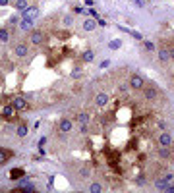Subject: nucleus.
I'll return each mask as SVG.
<instances>
[{
    "mask_svg": "<svg viewBox=\"0 0 174 193\" xmlns=\"http://www.w3.org/2000/svg\"><path fill=\"white\" fill-rule=\"evenodd\" d=\"M37 16H39V8H35V6H31V8H25V10H23V20H29V21H33Z\"/></svg>",
    "mask_w": 174,
    "mask_h": 193,
    "instance_id": "nucleus-1",
    "label": "nucleus"
},
{
    "mask_svg": "<svg viewBox=\"0 0 174 193\" xmlns=\"http://www.w3.org/2000/svg\"><path fill=\"white\" fill-rule=\"evenodd\" d=\"M170 143H172V137H170V133L163 131L161 135H159V145H161V147H170Z\"/></svg>",
    "mask_w": 174,
    "mask_h": 193,
    "instance_id": "nucleus-2",
    "label": "nucleus"
},
{
    "mask_svg": "<svg viewBox=\"0 0 174 193\" xmlns=\"http://www.w3.org/2000/svg\"><path fill=\"white\" fill-rule=\"evenodd\" d=\"M130 85L134 87V89H143V87H145L143 77H139V75H132V77H130Z\"/></svg>",
    "mask_w": 174,
    "mask_h": 193,
    "instance_id": "nucleus-3",
    "label": "nucleus"
},
{
    "mask_svg": "<svg viewBox=\"0 0 174 193\" xmlns=\"http://www.w3.org/2000/svg\"><path fill=\"white\" fill-rule=\"evenodd\" d=\"M159 60H161L163 64H166V62L172 60V58H170V50H168L166 47H163L161 50H159Z\"/></svg>",
    "mask_w": 174,
    "mask_h": 193,
    "instance_id": "nucleus-4",
    "label": "nucleus"
},
{
    "mask_svg": "<svg viewBox=\"0 0 174 193\" xmlns=\"http://www.w3.org/2000/svg\"><path fill=\"white\" fill-rule=\"evenodd\" d=\"M12 104H14V108H16V110H25L27 108V103H25L23 96H16Z\"/></svg>",
    "mask_w": 174,
    "mask_h": 193,
    "instance_id": "nucleus-5",
    "label": "nucleus"
},
{
    "mask_svg": "<svg viewBox=\"0 0 174 193\" xmlns=\"http://www.w3.org/2000/svg\"><path fill=\"white\" fill-rule=\"evenodd\" d=\"M143 95H145V99L153 100V99H157V89L155 87H143Z\"/></svg>",
    "mask_w": 174,
    "mask_h": 193,
    "instance_id": "nucleus-6",
    "label": "nucleus"
},
{
    "mask_svg": "<svg viewBox=\"0 0 174 193\" xmlns=\"http://www.w3.org/2000/svg\"><path fill=\"white\" fill-rule=\"evenodd\" d=\"M95 103H97V106H104V104L108 103V95L107 93H99L95 96Z\"/></svg>",
    "mask_w": 174,
    "mask_h": 193,
    "instance_id": "nucleus-7",
    "label": "nucleus"
},
{
    "mask_svg": "<svg viewBox=\"0 0 174 193\" xmlns=\"http://www.w3.org/2000/svg\"><path fill=\"white\" fill-rule=\"evenodd\" d=\"M97 21H95V20H85L83 21V29L85 31H95V29H97Z\"/></svg>",
    "mask_w": 174,
    "mask_h": 193,
    "instance_id": "nucleus-8",
    "label": "nucleus"
},
{
    "mask_svg": "<svg viewBox=\"0 0 174 193\" xmlns=\"http://www.w3.org/2000/svg\"><path fill=\"white\" fill-rule=\"evenodd\" d=\"M27 52H29V48H27L23 43L16 44V54H17V56H27Z\"/></svg>",
    "mask_w": 174,
    "mask_h": 193,
    "instance_id": "nucleus-9",
    "label": "nucleus"
},
{
    "mask_svg": "<svg viewBox=\"0 0 174 193\" xmlns=\"http://www.w3.org/2000/svg\"><path fill=\"white\" fill-rule=\"evenodd\" d=\"M58 127H60L62 133H68V131H72V122H70V120H62Z\"/></svg>",
    "mask_w": 174,
    "mask_h": 193,
    "instance_id": "nucleus-10",
    "label": "nucleus"
},
{
    "mask_svg": "<svg viewBox=\"0 0 174 193\" xmlns=\"http://www.w3.org/2000/svg\"><path fill=\"white\" fill-rule=\"evenodd\" d=\"M31 43H33V44H41V43H43V33L35 31V33L31 35Z\"/></svg>",
    "mask_w": 174,
    "mask_h": 193,
    "instance_id": "nucleus-11",
    "label": "nucleus"
},
{
    "mask_svg": "<svg viewBox=\"0 0 174 193\" xmlns=\"http://www.w3.org/2000/svg\"><path fill=\"white\" fill-rule=\"evenodd\" d=\"M31 27H33V21H29V20H21L20 21V29L21 31H29Z\"/></svg>",
    "mask_w": 174,
    "mask_h": 193,
    "instance_id": "nucleus-12",
    "label": "nucleus"
},
{
    "mask_svg": "<svg viewBox=\"0 0 174 193\" xmlns=\"http://www.w3.org/2000/svg\"><path fill=\"white\" fill-rule=\"evenodd\" d=\"M10 157H12V153H10V151L0 149V164H4V162H6V160L10 158Z\"/></svg>",
    "mask_w": 174,
    "mask_h": 193,
    "instance_id": "nucleus-13",
    "label": "nucleus"
},
{
    "mask_svg": "<svg viewBox=\"0 0 174 193\" xmlns=\"http://www.w3.org/2000/svg\"><path fill=\"white\" fill-rule=\"evenodd\" d=\"M155 187H157V189H164V191H166L168 189V182L166 180H157V182H155Z\"/></svg>",
    "mask_w": 174,
    "mask_h": 193,
    "instance_id": "nucleus-14",
    "label": "nucleus"
},
{
    "mask_svg": "<svg viewBox=\"0 0 174 193\" xmlns=\"http://www.w3.org/2000/svg\"><path fill=\"white\" fill-rule=\"evenodd\" d=\"M120 47H122V41H120V39H114V41L108 43V48H112V50H118Z\"/></svg>",
    "mask_w": 174,
    "mask_h": 193,
    "instance_id": "nucleus-15",
    "label": "nucleus"
},
{
    "mask_svg": "<svg viewBox=\"0 0 174 193\" xmlns=\"http://www.w3.org/2000/svg\"><path fill=\"white\" fill-rule=\"evenodd\" d=\"M2 112H4V116H6V118H12L14 112H16V108H14V104H12V106H4Z\"/></svg>",
    "mask_w": 174,
    "mask_h": 193,
    "instance_id": "nucleus-16",
    "label": "nucleus"
},
{
    "mask_svg": "<svg viewBox=\"0 0 174 193\" xmlns=\"http://www.w3.org/2000/svg\"><path fill=\"white\" fill-rule=\"evenodd\" d=\"M159 157H161V158H168V157H170L168 147H161V149H159Z\"/></svg>",
    "mask_w": 174,
    "mask_h": 193,
    "instance_id": "nucleus-17",
    "label": "nucleus"
},
{
    "mask_svg": "<svg viewBox=\"0 0 174 193\" xmlns=\"http://www.w3.org/2000/svg\"><path fill=\"white\" fill-rule=\"evenodd\" d=\"M21 176H23V170H21V168H16L14 172H10V178H12V180H17V178H21Z\"/></svg>",
    "mask_w": 174,
    "mask_h": 193,
    "instance_id": "nucleus-18",
    "label": "nucleus"
},
{
    "mask_svg": "<svg viewBox=\"0 0 174 193\" xmlns=\"http://www.w3.org/2000/svg\"><path fill=\"white\" fill-rule=\"evenodd\" d=\"M14 6H16L17 10H25V8H29V6H27V0H16Z\"/></svg>",
    "mask_w": 174,
    "mask_h": 193,
    "instance_id": "nucleus-19",
    "label": "nucleus"
},
{
    "mask_svg": "<svg viewBox=\"0 0 174 193\" xmlns=\"http://www.w3.org/2000/svg\"><path fill=\"white\" fill-rule=\"evenodd\" d=\"M27 131H29V130H27V126H23V124H21L20 127H17V135H20V137H25V135H27Z\"/></svg>",
    "mask_w": 174,
    "mask_h": 193,
    "instance_id": "nucleus-20",
    "label": "nucleus"
},
{
    "mask_svg": "<svg viewBox=\"0 0 174 193\" xmlns=\"http://www.w3.org/2000/svg\"><path fill=\"white\" fill-rule=\"evenodd\" d=\"M95 58V54H93V50H87V52H83V60L85 62H91Z\"/></svg>",
    "mask_w": 174,
    "mask_h": 193,
    "instance_id": "nucleus-21",
    "label": "nucleus"
},
{
    "mask_svg": "<svg viewBox=\"0 0 174 193\" xmlns=\"http://www.w3.org/2000/svg\"><path fill=\"white\" fill-rule=\"evenodd\" d=\"M77 122H79V124H83V126H85V124L89 122V116H87L85 112H83V114H79V116H77Z\"/></svg>",
    "mask_w": 174,
    "mask_h": 193,
    "instance_id": "nucleus-22",
    "label": "nucleus"
},
{
    "mask_svg": "<svg viewBox=\"0 0 174 193\" xmlns=\"http://www.w3.org/2000/svg\"><path fill=\"white\" fill-rule=\"evenodd\" d=\"M8 39H10V35H8V31H6V29H0V41H2V43H6Z\"/></svg>",
    "mask_w": 174,
    "mask_h": 193,
    "instance_id": "nucleus-23",
    "label": "nucleus"
},
{
    "mask_svg": "<svg viewBox=\"0 0 174 193\" xmlns=\"http://www.w3.org/2000/svg\"><path fill=\"white\" fill-rule=\"evenodd\" d=\"M89 189L93 191V193H101V191H103V187H101V183H93V185H91Z\"/></svg>",
    "mask_w": 174,
    "mask_h": 193,
    "instance_id": "nucleus-24",
    "label": "nucleus"
},
{
    "mask_svg": "<svg viewBox=\"0 0 174 193\" xmlns=\"http://www.w3.org/2000/svg\"><path fill=\"white\" fill-rule=\"evenodd\" d=\"M145 48H147L149 52H151V50H155V44L151 43V41H145Z\"/></svg>",
    "mask_w": 174,
    "mask_h": 193,
    "instance_id": "nucleus-25",
    "label": "nucleus"
},
{
    "mask_svg": "<svg viewBox=\"0 0 174 193\" xmlns=\"http://www.w3.org/2000/svg\"><path fill=\"white\" fill-rule=\"evenodd\" d=\"M64 25H72V17H70V16L64 17Z\"/></svg>",
    "mask_w": 174,
    "mask_h": 193,
    "instance_id": "nucleus-26",
    "label": "nucleus"
},
{
    "mask_svg": "<svg viewBox=\"0 0 174 193\" xmlns=\"http://www.w3.org/2000/svg\"><path fill=\"white\" fill-rule=\"evenodd\" d=\"M108 66H110V60H103V62H101V68H108Z\"/></svg>",
    "mask_w": 174,
    "mask_h": 193,
    "instance_id": "nucleus-27",
    "label": "nucleus"
},
{
    "mask_svg": "<svg viewBox=\"0 0 174 193\" xmlns=\"http://www.w3.org/2000/svg\"><path fill=\"white\" fill-rule=\"evenodd\" d=\"M89 174H91V172H89L87 168H83V170H81V176H83V178H85V176H89Z\"/></svg>",
    "mask_w": 174,
    "mask_h": 193,
    "instance_id": "nucleus-28",
    "label": "nucleus"
},
{
    "mask_svg": "<svg viewBox=\"0 0 174 193\" xmlns=\"http://www.w3.org/2000/svg\"><path fill=\"white\" fill-rule=\"evenodd\" d=\"M45 143H47V139H45V137H41V139H39V147H43Z\"/></svg>",
    "mask_w": 174,
    "mask_h": 193,
    "instance_id": "nucleus-29",
    "label": "nucleus"
},
{
    "mask_svg": "<svg viewBox=\"0 0 174 193\" xmlns=\"http://www.w3.org/2000/svg\"><path fill=\"white\" fill-rule=\"evenodd\" d=\"M128 91V85H120V93H126Z\"/></svg>",
    "mask_w": 174,
    "mask_h": 193,
    "instance_id": "nucleus-30",
    "label": "nucleus"
},
{
    "mask_svg": "<svg viewBox=\"0 0 174 193\" xmlns=\"http://www.w3.org/2000/svg\"><path fill=\"white\" fill-rule=\"evenodd\" d=\"M135 2V6H139V8H143V2H141V0H134Z\"/></svg>",
    "mask_w": 174,
    "mask_h": 193,
    "instance_id": "nucleus-31",
    "label": "nucleus"
},
{
    "mask_svg": "<svg viewBox=\"0 0 174 193\" xmlns=\"http://www.w3.org/2000/svg\"><path fill=\"white\" fill-rule=\"evenodd\" d=\"M8 2L10 0H0V6H8Z\"/></svg>",
    "mask_w": 174,
    "mask_h": 193,
    "instance_id": "nucleus-32",
    "label": "nucleus"
},
{
    "mask_svg": "<svg viewBox=\"0 0 174 193\" xmlns=\"http://www.w3.org/2000/svg\"><path fill=\"white\" fill-rule=\"evenodd\" d=\"M170 58H174V48H170Z\"/></svg>",
    "mask_w": 174,
    "mask_h": 193,
    "instance_id": "nucleus-33",
    "label": "nucleus"
}]
</instances>
